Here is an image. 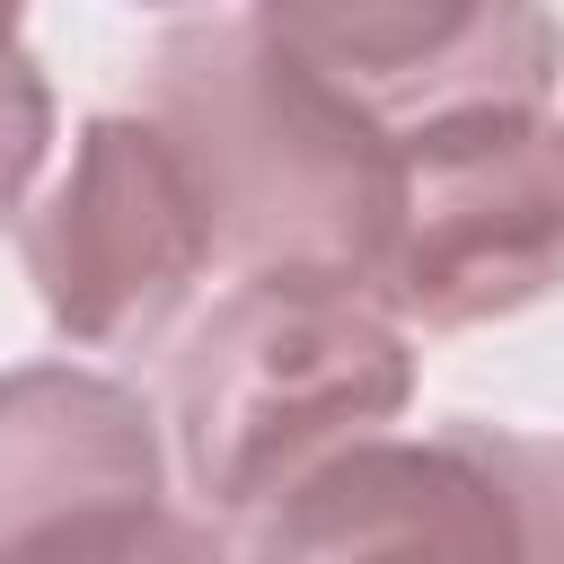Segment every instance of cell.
<instances>
[{
	"label": "cell",
	"mask_w": 564,
	"mask_h": 564,
	"mask_svg": "<svg viewBox=\"0 0 564 564\" xmlns=\"http://www.w3.org/2000/svg\"><path fill=\"white\" fill-rule=\"evenodd\" d=\"M167 502V432L141 388L79 361L0 370V564H44L70 538Z\"/></svg>",
	"instance_id": "obj_7"
},
{
	"label": "cell",
	"mask_w": 564,
	"mask_h": 564,
	"mask_svg": "<svg viewBox=\"0 0 564 564\" xmlns=\"http://www.w3.org/2000/svg\"><path fill=\"white\" fill-rule=\"evenodd\" d=\"M44 150H53V79H44L26 26L0 9V229L26 220V194L44 176Z\"/></svg>",
	"instance_id": "obj_8"
},
{
	"label": "cell",
	"mask_w": 564,
	"mask_h": 564,
	"mask_svg": "<svg viewBox=\"0 0 564 564\" xmlns=\"http://www.w3.org/2000/svg\"><path fill=\"white\" fill-rule=\"evenodd\" d=\"M141 115L185 159L220 264L247 282H344L370 300L397 212V141L326 88L264 9L167 18Z\"/></svg>",
	"instance_id": "obj_1"
},
{
	"label": "cell",
	"mask_w": 564,
	"mask_h": 564,
	"mask_svg": "<svg viewBox=\"0 0 564 564\" xmlns=\"http://www.w3.org/2000/svg\"><path fill=\"white\" fill-rule=\"evenodd\" d=\"M546 291H564V123L546 106H485L405 132L370 308L458 335Z\"/></svg>",
	"instance_id": "obj_4"
},
{
	"label": "cell",
	"mask_w": 564,
	"mask_h": 564,
	"mask_svg": "<svg viewBox=\"0 0 564 564\" xmlns=\"http://www.w3.org/2000/svg\"><path fill=\"white\" fill-rule=\"evenodd\" d=\"M247 564H564V441L476 414L370 432L256 511Z\"/></svg>",
	"instance_id": "obj_3"
},
{
	"label": "cell",
	"mask_w": 564,
	"mask_h": 564,
	"mask_svg": "<svg viewBox=\"0 0 564 564\" xmlns=\"http://www.w3.org/2000/svg\"><path fill=\"white\" fill-rule=\"evenodd\" d=\"M44 564H229V546L212 538V520L159 502V511H132V520H106V529L70 538Z\"/></svg>",
	"instance_id": "obj_9"
},
{
	"label": "cell",
	"mask_w": 564,
	"mask_h": 564,
	"mask_svg": "<svg viewBox=\"0 0 564 564\" xmlns=\"http://www.w3.org/2000/svg\"><path fill=\"white\" fill-rule=\"evenodd\" d=\"M264 18L388 141L485 106H546L564 79V26L520 0H291Z\"/></svg>",
	"instance_id": "obj_6"
},
{
	"label": "cell",
	"mask_w": 564,
	"mask_h": 564,
	"mask_svg": "<svg viewBox=\"0 0 564 564\" xmlns=\"http://www.w3.org/2000/svg\"><path fill=\"white\" fill-rule=\"evenodd\" d=\"M18 238L44 317L88 352H150L220 264L203 194L141 106L79 123L62 185L18 220Z\"/></svg>",
	"instance_id": "obj_5"
},
{
	"label": "cell",
	"mask_w": 564,
	"mask_h": 564,
	"mask_svg": "<svg viewBox=\"0 0 564 564\" xmlns=\"http://www.w3.org/2000/svg\"><path fill=\"white\" fill-rule=\"evenodd\" d=\"M414 405V344L344 282H238L167 361L176 476L256 520L335 449L388 432Z\"/></svg>",
	"instance_id": "obj_2"
}]
</instances>
